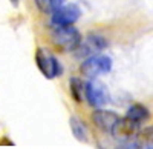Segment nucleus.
Masks as SVG:
<instances>
[{"label":"nucleus","mask_w":153,"mask_h":149,"mask_svg":"<svg viewBox=\"0 0 153 149\" xmlns=\"http://www.w3.org/2000/svg\"><path fill=\"white\" fill-rule=\"evenodd\" d=\"M81 16V11L80 8L76 5H63L58 11H55L52 14V19H51V22H52V26H71V25H74L76 20L80 19Z\"/></svg>","instance_id":"0eeeda50"},{"label":"nucleus","mask_w":153,"mask_h":149,"mask_svg":"<svg viewBox=\"0 0 153 149\" xmlns=\"http://www.w3.org/2000/svg\"><path fill=\"white\" fill-rule=\"evenodd\" d=\"M112 69V58L109 55H103V54H97L86 58L81 63V74L87 79H97L103 74H107Z\"/></svg>","instance_id":"f03ea898"},{"label":"nucleus","mask_w":153,"mask_h":149,"mask_svg":"<svg viewBox=\"0 0 153 149\" xmlns=\"http://www.w3.org/2000/svg\"><path fill=\"white\" fill-rule=\"evenodd\" d=\"M51 40L63 51H76L83 39L80 31L71 25V26H55L51 32Z\"/></svg>","instance_id":"f257e3e1"},{"label":"nucleus","mask_w":153,"mask_h":149,"mask_svg":"<svg viewBox=\"0 0 153 149\" xmlns=\"http://www.w3.org/2000/svg\"><path fill=\"white\" fill-rule=\"evenodd\" d=\"M84 97H86V100H87L89 105L94 106V108H98V109L101 106L107 105L109 100H110L109 89L100 80H97V79H92L91 82L86 83Z\"/></svg>","instance_id":"20e7f679"},{"label":"nucleus","mask_w":153,"mask_h":149,"mask_svg":"<svg viewBox=\"0 0 153 149\" xmlns=\"http://www.w3.org/2000/svg\"><path fill=\"white\" fill-rule=\"evenodd\" d=\"M139 129H141L139 123L127 118V117H123L115 123L110 134L113 135V139H117L120 142H127V140H132L133 137H136Z\"/></svg>","instance_id":"423d86ee"},{"label":"nucleus","mask_w":153,"mask_h":149,"mask_svg":"<svg viewBox=\"0 0 153 149\" xmlns=\"http://www.w3.org/2000/svg\"><path fill=\"white\" fill-rule=\"evenodd\" d=\"M126 117L141 125V123H144V121H147V120L150 118V111H149L144 105L135 103V105H132L129 109H127Z\"/></svg>","instance_id":"1a4fd4ad"},{"label":"nucleus","mask_w":153,"mask_h":149,"mask_svg":"<svg viewBox=\"0 0 153 149\" xmlns=\"http://www.w3.org/2000/svg\"><path fill=\"white\" fill-rule=\"evenodd\" d=\"M35 63L46 79H55L57 76L61 74L60 61L43 48H38L35 51Z\"/></svg>","instance_id":"7ed1b4c3"},{"label":"nucleus","mask_w":153,"mask_h":149,"mask_svg":"<svg viewBox=\"0 0 153 149\" xmlns=\"http://www.w3.org/2000/svg\"><path fill=\"white\" fill-rule=\"evenodd\" d=\"M63 3H65V0H35L38 11L43 14H54L63 6Z\"/></svg>","instance_id":"f8f14e48"},{"label":"nucleus","mask_w":153,"mask_h":149,"mask_svg":"<svg viewBox=\"0 0 153 149\" xmlns=\"http://www.w3.org/2000/svg\"><path fill=\"white\" fill-rule=\"evenodd\" d=\"M136 139L139 143H144L147 145L149 148H153V126H146V128H141L136 135Z\"/></svg>","instance_id":"ddd939ff"},{"label":"nucleus","mask_w":153,"mask_h":149,"mask_svg":"<svg viewBox=\"0 0 153 149\" xmlns=\"http://www.w3.org/2000/svg\"><path fill=\"white\" fill-rule=\"evenodd\" d=\"M69 125H71V131L74 134V137L76 140H78V142H87V129H86V125L80 118L71 117Z\"/></svg>","instance_id":"9b49d317"},{"label":"nucleus","mask_w":153,"mask_h":149,"mask_svg":"<svg viewBox=\"0 0 153 149\" xmlns=\"http://www.w3.org/2000/svg\"><path fill=\"white\" fill-rule=\"evenodd\" d=\"M149 149H153V148H149Z\"/></svg>","instance_id":"dca6fc26"},{"label":"nucleus","mask_w":153,"mask_h":149,"mask_svg":"<svg viewBox=\"0 0 153 149\" xmlns=\"http://www.w3.org/2000/svg\"><path fill=\"white\" fill-rule=\"evenodd\" d=\"M9 2H11L12 5H14V6H17V5H19V0H9Z\"/></svg>","instance_id":"2eb2a0df"},{"label":"nucleus","mask_w":153,"mask_h":149,"mask_svg":"<svg viewBox=\"0 0 153 149\" xmlns=\"http://www.w3.org/2000/svg\"><path fill=\"white\" fill-rule=\"evenodd\" d=\"M120 120V115L109 109H95L92 112V121L97 128L104 132H112L115 123Z\"/></svg>","instance_id":"6e6552de"},{"label":"nucleus","mask_w":153,"mask_h":149,"mask_svg":"<svg viewBox=\"0 0 153 149\" xmlns=\"http://www.w3.org/2000/svg\"><path fill=\"white\" fill-rule=\"evenodd\" d=\"M69 89H71V95L76 103H81L84 98V92H86V85L83 83L81 79L78 77H72L69 80Z\"/></svg>","instance_id":"9d476101"},{"label":"nucleus","mask_w":153,"mask_h":149,"mask_svg":"<svg viewBox=\"0 0 153 149\" xmlns=\"http://www.w3.org/2000/svg\"><path fill=\"white\" fill-rule=\"evenodd\" d=\"M107 46V40L104 37H101L98 34H89L84 40H81L80 46L76 48V57H92V55H97L100 51Z\"/></svg>","instance_id":"39448f33"},{"label":"nucleus","mask_w":153,"mask_h":149,"mask_svg":"<svg viewBox=\"0 0 153 149\" xmlns=\"http://www.w3.org/2000/svg\"><path fill=\"white\" fill-rule=\"evenodd\" d=\"M117 149H141V143L138 140H127V142H123Z\"/></svg>","instance_id":"4468645a"}]
</instances>
